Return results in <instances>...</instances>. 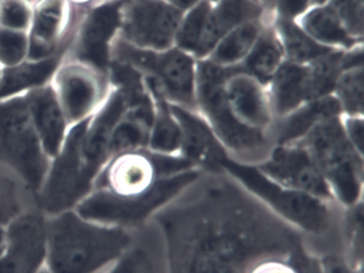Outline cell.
Instances as JSON below:
<instances>
[{
  "label": "cell",
  "mask_w": 364,
  "mask_h": 273,
  "mask_svg": "<svg viewBox=\"0 0 364 273\" xmlns=\"http://www.w3.org/2000/svg\"><path fill=\"white\" fill-rule=\"evenodd\" d=\"M150 221L163 238L167 273H246L264 256L311 250L223 168L202 172Z\"/></svg>",
  "instance_id": "1"
},
{
  "label": "cell",
  "mask_w": 364,
  "mask_h": 273,
  "mask_svg": "<svg viewBox=\"0 0 364 273\" xmlns=\"http://www.w3.org/2000/svg\"><path fill=\"white\" fill-rule=\"evenodd\" d=\"M204 171L181 155L148 149L110 158L90 193L75 207L86 219L121 228H140Z\"/></svg>",
  "instance_id": "2"
},
{
  "label": "cell",
  "mask_w": 364,
  "mask_h": 273,
  "mask_svg": "<svg viewBox=\"0 0 364 273\" xmlns=\"http://www.w3.org/2000/svg\"><path fill=\"white\" fill-rule=\"evenodd\" d=\"M220 168L242 183L272 213L296 228L317 255L343 257V208L340 205L283 187L252 164H240L227 158L221 162Z\"/></svg>",
  "instance_id": "3"
},
{
  "label": "cell",
  "mask_w": 364,
  "mask_h": 273,
  "mask_svg": "<svg viewBox=\"0 0 364 273\" xmlns=\"http://www.w3.org/2000/svg\"><path fill=\"white\" fill-rule=\"evenodd\" d=\"M136 230L97 223L75 209L48 217L46 267L53 273H102L131 247Z\"/></svg>",
  "instance_id": "4"
},
{
  "label": "cell",
  "mask_w": 364,
  "mask_h": 273,
  "mask_svg": "<svg viewBox=\"0 0 364 273\" xmlns=\"http://www.w3.org/2000/svg\"><path fill=\"white\" fill-rule=\"evenodd\" d=\"M235 68H223L206 59L198 60L197 112L214 132L229 159L257 166L269 155L274 146V139L270 132L242 125L230 111L225 100V83Z\"/></svg>",
  "instance_id": "5"
},
{
  "label": "cell",
  "mask_w": 364,
  "mask_h": 273,
  "mask_svg": "<svg viewBox=\"0 0 364 273\" xmlns=\"http://www.w3.org/2000/svg\"><path fill=\"white\" fill-rule=\"evenodd\" d=\"M340 117L321 122L296 142L314 160L334 202L349 208L363 202L364 156L347 140Z\"/></svg>",
  "instance_id": "6"
},
{
  "label": "cell",
  "mask_w": 364,
  "mask_h": 273,
  "mask_svg": "<svg viewBox=\"0 0 364 273\" xmlns=\"http://www.w3.org/2000/svg\"><path fill=\"white\" fill-rule=\"evenodd\" d=\"M50 161L33 127L26 92L0 100V170L18 178L37 198Z\"/></svg>",
  "instance_id": "7"
},
{
  "label": "cell",
  "mask_w": 364,
  "mask_h": 273,
  "mask_svg": "<svg viewBox=\"0 0 364 273\" xmlns=\"http://www.w3.org/2000/svg\"><path fill=\"white\" fill-rule=\"evenodd\" d=\"M112 61L131 66L156 85L170 104L197 112L198 60L193 55L176 46L165 50L138 48L118 36L112 45Z\"/></svg>",
  "instance_id": "8"
},
{
  "label": "cell",
  "mask_w": 364,
  "mask_h": 273,
  "mask_svg": "<svg viewBox=\"0 0 364 273\" xmlns=\"http://www.w3.org/2000/svg\"><path fill=\"white\" fill-rule=\"evenodd\" d=\"M84 122L70 127L60 151L50 161L46 181L38 193L37 208L48 217L75 208L95 185V177L87 170L80 154Z\"/></svg>",
  "instance_id": "9"
},
{
  "label": "cell",
  "mask_w": 364,
  "mask_h": 273,
  "mask_svg": "<svg viewBox=\"0 0 364 273\" xmlns=\"http://www.w3.org/2000/svg\"><path fill=\"white\" fill-rule=\"evenodd\" d=\"M48 83L71 126L92 117L114 87L108 73L67 55Z\"/></svg>",
  "instance_id": "10"
},
{
  "label": "cell",
  "mask_w": 364,
  "mask_h": 273,
  "mask_svg": "<svg viewBox=\"0 0 364 273\" xmlns=\"http://www.w3.org/2000/svg\"><path fill=\"white\" fill-rule=\"evenodd\" d=\"M124 0H105L80 14L65 55L108 73L112 49L121 27Z\"/></svg>",
  "instance_id": "11"
},
{
  "label": "cell",
  "mask_w": 364,
  "mask_h": 273,
  "mask_svg": "<svg viewBox=\"0 0 364 273\" xmlns=\"http://www.w3.org/2000/svg\"><path fill=\"white\" fill-rule=\"evenodd\" d=\"M183 13L161 0H124L119 38L138 48H171Z\"/></svg>",
  "instance_id": "12"
},
{
  "label": "cell",
  "mask_w": 364,
  "mask_h": 273,
  "mask_svg": "<svg viewBox=\"0 0 364 273\" xmlns=\"http://www.w3.org/2000/svg\"><path fill=\"white\" fill-rule=\"evenodd\" d=\"M5 230L0 273H38L46 267L48 215L29 209L10 221Z\"/></svg>",
  "instance_id": "13"
},
{
  "label": "cell",
  "mask_w": 364,
  "mask_h": 273,
  "mask_svg": "<svg viewBox=\"0 0 364 273\" xmlns=\"http://www.w3.org/2000/svg\"><path fill=\"white\" fill-rule=\"evenodd\" d=\"M257 168L283 187L334 202L321 171L300 142L274 145Z\"/></svg>",
  "instance_id": "14"
},
{
  "label": "cell",
  "mask_w": 364,
  "mask_h": 273,
  "mask_svg": "<svg viewBox=\"0 0 364 273\" xmlns=\"http://www.w3.org/2000/svg\"><path fill=\"white\" fill-rule=\"evenodd\" d=\"M82 13L74 10L68 0H35L29 59H46L67 53Z\"/></svg>",
  "instance_id": "15"
},
{
  "label": "cell",
  "mask_w": 364,
  "mask_h": 273,
  "mask_svg": "<svg viewBox=\"0 0 364 273\" xmlns=\"http://www.w3.org/2000/svg\"><path fill=\"white\" fill-rule=\"evenodd\" d=\"M225 94L230 111L240 124L272 134L276 117L267 85L244 72L240 65L225 80Z\"/></svg>",
  "instance_id": "16"
},
{
  "label": "cell",
  "mask_w": 364,
  "mask_h": 273,
  "mask_svg": "<svg viewBox=\"0 0 364 273\" xmlns=\"http://www.w3.org/2000/svg\"><path fill=\"white\" fill-rule=\"evenodd\" d=\"M171 109L182 130L180 155L204 172L220 170L221 162L229 157L203 117L174 105Z\"/></svg>",
  "instance_id": "17"
},
{
  "label": "cell",
  "mask_w": 364,
  "mask_h": 273,
  "mask_svg": "<svg viewBox=\"0 0 364 273\" xmlns=\"http://www.w3.org/2000/svg\"><path fill=\"white\" fill-rule=\"evenodd\" d=\"M269 11L257 0H218L210 6L204 23L197 60L208 58L217 43L232 30L250 21H261Z\"/></svg>",
  "instance_id": "18"
},
{
  "label": "cell",
  "mask_w": 364,
  "mask_h": 273,
  "mask_svg": "<svg viewBox=\"0 0 364 273\" xmlns=\"http://www.w3.org/2000/svg\"><path fill=\"white\" fill-rule=\"evenodd\" d=\"M26 100L36 132L53 159L60 151L71 125L50 83L27 91Z\"/></svg>",
  "instance_id": "19"
},
{
  "label": "cell",
  "mask_w": 364,
  "mask_h": 273,
  "mask_svg": "<svg viewBox=\"0 0 364 273\" xmlns=\"http://www.w3.org/2000/svg\"><path fill=\"white\" fill-rule=\"evenodd\" d=\"M102 273H167L165 245L155 224L138 228L131 247Z\"/></svg>",
  "instance_id": "20"
},
{
  "label": "cell",
  "mask_w": 364,
  "mask_h": 273,
  "mask_svg": "<svg viewBox=\"0 0 364 273\" xmlns=\"http://www.w3.org/2000/svg\"><path fill=\"white\" fill-rule=\"evenodd\" d=\"M267 89L276 119L316 100L308 64L299 65L285 61L268 82Z\"/></svg>",
  "instance_id": "21"
},
{
  "label": "cell",
  "mask_w": 364,
  "mask_h": 273,
  "mask_svg": "<svg viewBox=\"0 0 364 273\" xmlns=\"http://www.w3.org/2000/svg\"><path fill=\"white\" fill-rule=\"evenodd\" d=\"M341 114L340 104L333 94L306 102L289 114L276 119L272 128L274 145L299 141L317 124Z\"/></svg>",
  "instance_id": "22"
},
{
  "label": "cell",
  "mask_w": 364,
  "mask_h": 273,
  "mask_svg": "<svg viewBox=\"0 0 364 273\" xmlns=\"http://www.w3.org/2000/svg\"><path fill=\"white\" fill-rule=\"evenodd\" d=\"M153 104L148 149L164 155H180L182 130L170 102L164 97L156 85L144 78Z\"/></svg>",
  "instance_id": "23"
},
{
  "label": "cell",
  "mask_w": 364,
  "mask_h": 273,
  "mask_svg": "<svg viewBox=\"0 0 364 273\" xmlns=\"http://www.w3.org/2000/svg\"><path fill=\"white\" fill-rule=\"evenodd\" d=\"M296 23L319 44L334 50H348L363 45L353 38L328 4L312 6Z\"/></svg>",
  "instance_id": "24"
},
{
  "label": "cell",
  "mask_w": 364,
  "mask_h": 273,
  "mask_svg": "<svg viewBox=\"0 0 364 273\" xmlns=\"http://www.w3.org/2000/svg\"><path fill=\"white\" fill-rule=\"evenodd\" d=\"M284 62V51L270 13L257 43L240 68L264 85H268Z\"/></svg>",
  "instance_id": "25"
},
{
  "label": "cell",
  "mask_w": 364,
  "mask_h": 273,
  "mask_svg": "<svg viewBox=\"0 0 364 273\" xmlns=\"http://www.w3.org/2000/svg\"><path fill=\"white\" fill-rule=\"evenodd\" d=\"M269 16L270 12L261 21L245 23L225 34L206 60L223 68L240 66L248 57Z\"/></svg>",
  "instance_id": "26"
},
{
  "label": "cell",
  "mask_w": 364,
  "mask_h": 273,
  "mask_svg": "<svg viewBox=\"0 0 364 273\" xmlns=\"http://www.w3.org/2000/svg\"><path fill=\"white\" fill-rule=\"evenodd\" d=\"M274 19V26L282 44L285 61L306 65L312 63L334 49L328 48L313 40L296 21Z\"/></svg>",
  "instance_id": "27"
},
{
  "label": "cell",
  "mask_w": 364,
  "mask_h": 273,
  "mask_svg": "<svg viewBox=\"0 0 364 273\" xmlns=\"http://www.w3.org/2000/svg\"><path fill=\"white\" fill-rule=\"evenodd\" d=\"M246 273H323V257L309 249L270 254L255 260Z\"/></svg>",
  "instance_id": "28"
},
{
  "label": "cell",
  "mask_w": 364,
  "mask_h": 273,
  "mask_svg": "<svg viewBox=\"0 0 364 273\" xmlns=\"http://www.w3.org/2000/svg\"><path fill=\"white\" fill-rule=\"evenodd\" d=\"M343 258L355 273H363V202L343 208Z\"/></svg>",
  "instance_id": "29"
},
{
  "label": "cell",
  "mask_w": 364,
  "mask_h": 273,
  "mask_svg": "<svg viewBox=\"0 0 364 273\" xmlns=\"http://www.w3.org/2000/svg\"><path fill=\"white\" fill-rule=\"evenodd\" d=\"M37 208V198L18 178L0 170V225L6 226L24 211Z\"/></svg>",
  "instance_id": "30"
},
{
  "label": "cell",
  "mask_w": 364,
  "mask_h": 273,
  "mask_svg": "<svg viewBox=\"0 0 364 273\" xmlns=\"http://www.w3.org/2000/svg\"><path fill=\"white\" fill-rule=\"evenodd\" d=\"M210 6L212 2L208 0H200L193 8L185 11L176 32L174 46L189 53L196 59Z\"/></svg>",
  "instance_id": "31"
},
{
  "label": "cell",
  "mask_w": 364,
  "mask_h": 273,
  "mask_svg": "<svg viewBox=\"0 0 364 273\" xmlns=\"http://www.w3.org/2000/svg\"><path fill=\"white\" fill-rule=\"evenodd\" d=\"M333 95L340 104L342 114L363 115V66L343 70L336 81Z\"/></svg>",
  "instance_id": "32"
},
{
  "label": "cell",
  "mask_w": 364,
  "mask_h": 273,
  "mask_svg": "<svg viewBox=\"0 0 364 273\" xmlns=\"http://www.w3.org/2000/svg\"><path fill=\"white\" fill-rule=\"evenodd\" d=\"M33 10V0H0V28L29 34Z\"/></svg>",
  "instance_id": "33"
},
{
  "label": "cell",
  "mask_w": 364,
  "mask_h": 273,
  "mask_svg": "<svg viewBox=\"0 0 364 273\" xmlns=\"http://www.w3.org/2000/svg\"><path fill=\"white\" fill-rule=\"evenodd\" d=\"M29 34L0 28V66L20 65L29 59Z\"/></svg>",
  "instance_id": "34"
},
{
  "label": "cell",
  "mask_w": 364,
  "mask_h": 273,
  "mask_svg": "<svg viewBox=\"0 0 364 273\" xmlns=\"http://www.w3.org/2000/svg\"><path fill=\"white\" fill-rule=\"evenodd\" d=\"M326 4L333 10L346 31L353 38L363 41V0H329Z\"/></svg>",
  "instance_id": "35"
},
{
  "label": "cell",
  "mask_w": 364,
  "mask_h": 273,
  "mask_svg": "<svg viewBox=\"0 0 364 273\" xmlns=\"http://www.w3.org/2000/svg\"><path fill=\"white\" fill-rule=\"evenodd\" d=\"M311 6V0H272L268 11L274 18L297 21Z\"/></svg>",
  "instance_id": "36"
},
{
  "label": "cell",
  "mask_w": 364,
  "mask_h": 273,
  "mask_svg": "<svg viewBox=\"0 0 364 273\" xmlns=\"http://www.w3.org/2000/svg\"><path fill=\"white\" fill-rule=\"evenodd\" d=\"M340 119L347 140L363 154L364 115L341 114Z\"/></svg>",
  "instance_id": "37"
},
{
  "label": "cell",
  "mask_w": 364,
  "mask_h": 273,
  "mask_svg": "<svg viewBox=\"0 0 364 273\" xmlns=\"http://www.w3.org/2000/svg\"><path fill=\"white\" fill-rule=\"evenodd\" d=\"M323 273H355L341 255L323 256Z\"/></svg>",
  "instance_id": "38"
},
{
  "label": "cell",
  "mask_w": 364,
  "mask_h": 273,
  "mask_svg": "<svg viewBox=\"0 0 364 273\" xmlns=\"http://www.w3.org/2000/svg\"><path fill=\"white\" fill-rule=\"evenodd\" d=\"M161 1L166 2V4L178 9V10L182 11V12H185V11L193 8L200 0H161Z\"/></svg>",
  "instance_id": "39"
},
{
  "label": "cell",
  "mask_w": 364,
  "mask_h": 273,
  "mask_svg": "<svg viewBox=\"0 0 364 273\" xmlns=\"http://www.w3.org/2000/svg\"><path fill=\"white\" fill-rule=\"evenodd\" d=\"M6 242V230L5 226L0 225V254L3 252L4 247H5Z\"/></svg>",
  "instance_id": "40"
},
{
  "label": "cell",
  "mask_w": 364,
  "mask_h": 273,
  "mask_svg": "<svg viewBox=\"0 0 364 273\" xmlns=\"http://www.w3.org/2000/svg\"><path fill=\"white\" fill-rule=\"evenodd\" d=\"M329 0H311L312 6H323V4H327Z\"/></svg>",
  "instance_id": "41"
},
{
  "label": "cell",
  "mask_w": 364,
  "mask_h": 273,
  "mask_svg": "<svg viewBox=\"0 0 364 273\" xmlns=\"http://www.w3.org/2000/svg\"><path fill=\"white\" fill-rule=\"evenodd\" d=\"M38 273H53V272H50V270H48V268H46V267H44L43 269H41V270L39 271V272Z\"/></svg>",
  "instance_id": "42"
},
{
  "label": "cell",
  "mask_w": 364,
  "mask_h": 273,
  "mask_svg": "<svg viewBox=\"0 0 364 273\" xmlns=\"http://www.w3.org/2000/svg\"><path fill=\"white\" fill-rule=\"evenodd\" d=\"M272 0H268L267 10H268V9H269L270 4H272Z\"/></svg>",
  "instance_id": "43"
},
{
  "label": "cell",
  "mask_w": 364,
  "mask_h": 273,
  "mask_svg": "<svg viewBox=\"0 0 364 273\" xmlns=\"http://www.w3.org/2000/svg\"><path fill=\"white\" fill-rule=\"evenodd\" d=\"M208 1L212 2V4H214V2L218 1V0H208Z\"/></svg>",
  "instance_id": "44"
},
{
  "label": "cell",
  "mask_w": 364,
  "mask_h": 273,
  "mask_svg": "<svg viewBox=\"0 0 364 273\" xmlns=\"http://www.w3.org/2000/svg\"><path fill=\"white\" fill-rule=\"evenodd\" d=\"M1 73H3V68L0 66V76H1Z\"/></svg>",
  "instance_id": "45"
},
{
  "label": "cell",
  "mask_w": 364,
  "mask_h": 273,
  "mask_svg": "<svg viewBox=\"0 0 364 273\" xmlns=\"http://www.w3.org/2000/svg\"><path fill=\"white\" fill-rule=\"evenodd\" d=\"M33 1H35V0H33Z\"/></svg>",
  "instance_id": "46"
}]
</instances>
